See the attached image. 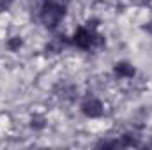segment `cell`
<instances>
[{
	"mask_svg": "<svg viewBox=\"0 0 152 150\" xmlns=\"http://www.w3.org/2000/svg\"><path fill=\"white\" fill-rule=\"evenodd\" d=\"M14 0H0V12H4V11H7L9 7H11V4H12Z\"/></svg>",
	"mask_w": 152,
	"mask_h": 150,
	"instance_id": "cell-6",
	"label": "cell"
},
{
	"mask_svg": "<svg viewBox=\"0 0 152 150\" xmlns=\"http://www.w3.org/2000/svg\"><path fill=\"white\" fill-rule=\"evenodd\" d=\"M21 44H23V41L20 37H12L11 41H7V48H9L11 51H18V50L21 48Z\"/></svg>",
	"mask_w": 152,
	"mask_h": 150,
	"instance_id": "cell-5",
	"label": "cell"
},
{
	"mask_svg": "<svg viewBox=\"0 0 152 150\" xmlns=\"http://www.w3.org/2000/svg\"><path fill=\"white\" fill-rule=\"evenodd\" d=\"M143 28H145V30H147L149 34H152V21H151V23H147V25H145Z\"/></svg>",
	"mask_w": 152,
	"mask_h": 150,
	"instance_id": "cell-7",
	"label": "cell"
},
{
	"mask_svg": "<svg viewBox=\"0 0 152 150\" xmlns=\"http://www.w3.org/2000/svg\"><path fill=\"white\" fill-rule=\"evenodd\" d=\"M64 14H66V7L62 4L53 2V0H46L42 4V7H41L39 16H41V21H42V25L46 28H55L62 21Z\"/></svg>",
	"mask_w": 152,
	"mask_h": 150,
	"instance_id": "cell-1",
	"label": "cell"
},
{
	"mask_svg": "<svg viewBox=\"0 0 152 150\" xmlns=\"http://www.w3.org/2000/svg\"><path fill=\"white\" fill-rule=\"evenodd\" d=\"M81 111L85 113L88 118H97V117L103 115V104H101V101H97L96 97H88V99L83 101Z\"/></svg>",
	"mask_w": 152,
	"mask_h": 150,
	"instance_id": "cell-3",
	"label": "cell"
},
{
	"mask_svg": "<svg viewBox=\"0 0 152 150\" xmlns=\"http://www.w3.org/2000/svg\"><path fill=\"white\" fill-rule=\"evenodd\" d=\"M113 73H115V76H118V78H133V76H134V67H133L129 62H118V64L115 66Z\"/></svg>",
	"mask_w": 152,
	"mask_h": 150,
	"instance_id": "cell-4",
	"label": "cell"
},
{
	"mask_svg": "<svg viewBox=\"0 0 152 150\" xmlns=\"http://www.w3.org/2000/svg\"><path fill=\"white\" fill-rule=\"evenodd\" d=\"M78 48L81 50H90V48H97V46H103L104 44V37L96 34V30L92 28H87V27H80L75 32V37H73Z\"/></svg>",
	"mask_w": 152,
	"mask_h": 150,
	"instance_id": "cell-2",
	"label": "cell"
}]
</instances>
